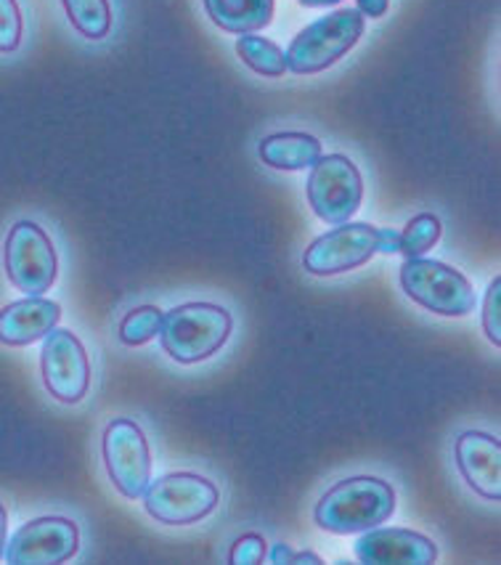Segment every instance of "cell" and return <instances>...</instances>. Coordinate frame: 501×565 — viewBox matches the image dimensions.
<instances>
[{
	"mask_svg": "<svg viewBox=\"0 0 501 565\" xmlns=\"http://www.w3.org/2000/svg\"><path fill=\"white\" fill-rule=\"evenodd\" d=\"M355 557L366 565H430L438 561L433 539L408 529H369L355 539Z\"/></svg>",
	"mask_w": 501,
	"mask_h": 565,
	"instance_id": "obj_12",
	"label": "cell"
},
{
	"mask_svg": "<svg viewBox=\"0 0 501 565\" xmlns=\"http://www.w3.org/2000/svg\"><path fill=\"white\" fill-rule=\"evenodd\" d=\"M268 544L260 534H244L231 544L228 550V563L231 565H260L266 563Z\"/></svg>",
	"mask_w": 501,
	"mask_h": 565,
	"instance_id": "obj_22",
	"label": "cell"
},
{
	"mask_svg": "<svg viewBox=\"0 0 501 565\" xmlns=\"http://www.w3.org/2000/svg\"><path fill=\"white\" fill-rule=\"evenodd\" d=\"M6 539H9V512H6L3 504H0V561H3Z\"/></svg>",
	"mask_w": 501,
	"mask_h": 565,
	"instance_id": "obj_27",
	"label": "cell"
},
{
	"mask_svg": "<svg viewBox=\"0 0 501 565\" xmlns=\"http://www.w3.org/2000/svg\"><path fill=\"white\" fill-rule=\"evenodd\" d=\"M62 319V306L56 300L43 298H28L9 303L0 311V343L11 348L32 345L43 340Z\"/></svg>",
	"mask_w": 501,
	"mask_h": 565,
	"instance_id": "obj_14",
	"label": "cell"
},
{
	"mask_svg": "<svg viewBox=\"0 0 501 565\" xmlns=\"http://www.w3.org/2000/svg\"><path fill=\"white\" fill-rule=\"evenodd\" d=\"M210 22L231 35H247L268 28L274 19V0H202Z\"/></svg>",
	"mask_w": 501,
	"mask_h": 565,
	"instance_id": "obj_16",
	"label": "cell"
},
{
	"mask_svg": "<svg viewBox=\"0 0 501 565\" xmlns=\"http://www.w3.org/2000/svg\"><path fill=\"white\" fill-rule=\"evenodd\" d=\"M6 276L19 292L45 295L56 285L58 258L51 236L35 221H17L9 228L3 249Z\"/></svg>",
	"mask_w": 501,
	"mask_h": 565,
	"instance_id": "obj_5",
	"label": "cell"
},
{
	"mask_svg": "<svg viewBox=\"0 0 501 565\" xmlns=\"http://www.w3.org/2000/svg\"><path fill=\"white\" fill-rule=\"evenodd\" d=\"M234 332V319L223 306L183 303L162 317L160 345L178 364L191 366L213 359Z\"/></svg>",
	"mask_w": 501,
	"mask_h": 565,
	"instance_id": "obj_2",
	"label": "cell"
},
{
	"mask_svg": "<svg viewBox=\"0 0 501 565\" xmlns=\"http://www.w3.org/2000/svg\"><path fill=\"white\" fill-rule=\"evenodd\" d=\"M366 22L355 9H338L332 14L316 19L289 43L285 62L287 72L295 75H319L338 64L355 49L364 35Z\"/></svg>",
	"mask_w": 501,
	"mask_h": 565,
	"instance_id": "obj_3",
	"label": "cell"
},
{
	"mask_svg": "<svg viewBox=\"0 0 501 565\" xmlns=\"http://www.w3.org/2000/svg\"><path fill=\"white\" fill-rule=\"evenodd\" d=\"M236 54L242 56V62L247 64L249 70L258 72L263 77H281L287 72L285 51H281L274 41H268V38L255 35V32L239 35V41H236Z\"/></svg>",
	"mask_w": 501,
	"mask_h": 565,
	"instance_id": "obj_17",
	"label": "cell"
},
{
	"mask_svg": "<svg viewBox=\"0 0 501 565\" xmlns=\"http://www.w3.org/2000/svg\"><path fill=\"white\" fill-rule=\"evenodd\" d=\"M483 330H486V338L499 348L501 345V279L499 276L488 285V292L483 298Z\"/></svg>",
	"mask_w": 501,
	"mask_h": 565,
	"instance_id": "obj_23",
	"label": "cell"
},
{
	"mask_svg": "<svg viewBox=\"0 0 501 565\" xmlns=\"http://www.w3.org/2000/svg\"><path fill=\"white\" fill-rule=\"evenodd\" d=\"M102 457L109 481L128 499H141L151 483V449L147 433L134 419H111L102 436Z\"/></svg>",
	"mask_w": 501,
	"mask_h": 565,
	"instance_id": "obj_8",
	"label": "cell"
},
{
	"mask_svg": "<svg viewBox=\"0 0 501 565\" xmlns=\"http://www.w3.org/2000/svg\"><path fill=\"white\" fill-rule=\"evenodd\" d=\"M258 154L268 168L300 173V170H311L319 162L321 141L311 134L287 130V134H271L263 138Z\"/></svg>",
	"mask_w": 501,
	"mask_h": 565,
	"instance_id": "obj_15",
	"label": "cell"
},
{
	"mask_svg": "<svg viewBox=\"0 0 501 565\" xmlns=\"http://www.w3.org/2000/svg\"><path fill=\"white\" fill-rule=\"evenodd\" d=\"M164 313L157 306H138L134 311H128L117 327V340L128 348L147 345L160 334Z\"/></svg>",
	"mask_w": 501,
	"mask_h": 565,
	"instance_id": "obj_20",
	"label": "cell"
},
{
	"mask_svg": "<svg viewBox=\"0 0 501 565\" xmlns=\"http://www.w3.org/2000/svg\"><path fill=\"white\" fill-rule=\"evenodd\" d=\"M6 542L3 561L9 565H62L81 550V529L64 515H43Z\"/></svg>",
	"mask_w": 501,
	"mask_h": 565,
	"instance_id": "obj_11",
	"label": "cell"
},
{
	"mask_svg": "<svg viewBox=\"0 0 501 565\" xmlns=\"http://www.w3.org/2000/svg\"><path fill=\"white\" fill-rule=\"evenodd\" d=\"M41 374L45 391L58 404L75 406L88 396L90 359L75 332L54 327V330L45 334L41 351Z\"/></svg>",
	"mask_w": 501,
	"mask_h": 565,
	"instance_id": "obj_10",
	"label": "cell"
},
{
	"mask_svg": "<svg viewBox=\"0 0 501 565\" xmlns=\"http://www.w3.org/2000/svg\"><path fill=\"white\" fill-rule=\"evenodd\" d=\"M401 290L414 303L446 319L470 317L475 311V290L465 274L454 266L430 258H406L398 271Z\"/></svg>",
	"mask_w": 501,
	"mask_h": 565,
	"instance_id": "obj_4",
	"label": "cell"
},
{
	"mask_svg": "<svg viewBox=\"0 0 501 565\" xmlns=\"http://www.w3.org/2000/svg\"><path fill=\"white\" fill-rule=\"evenodd\" d=\"M380 253L382 255L398 253V232H393V228H380Z\"/></svg>",
	"mask_w": 501,
	"mask_h": 565,
	"instance_id": "obj_25",
	"label": "cell"
},
{
	"mask_svg": "<svg viewBox=\"0 0 501 565\" xmlns=\"http://www.w3.org/2000/svg\"><path fill=\"white\" fill-rule=\"evenodd\" d=\"M440 236H444V223H440L438 215L419 213L398 234V253L406 255V258H422L438 245Z\"/></svg>",
	"mask_w": 501,
	"mask_h": 565,
	"instance_id": "obj_19",
	"label": "cell"
},
{
	"mask_svg": "<svg viewBox=\"0 0 501 565\" xmlns=\"http://www.w3.org/2000/svg\"><path fill=\"white\" fill-rule=\"evenodd\" d=\"M334 3H340V0H300V6H306V9H324V6Z\"/></svg>",
	"mask_w": 501,
	"mask_h": 565,
	"instance_id": "obj_29",
	"label": "cell"
},
{
	"mask_svg": "<svg viewBox=\"0 0 501 565\" xmlns=\"http://www.w3.org/2000/svg\"><path fill=\"white\" fill-rule=\"evenodd\" d=\"M143 510L164 525H191L213 515L221 491L210 478L196 472H170L143 491Z\"/></svg>",
	"mask_w": 501,
	"mask_h": 565,
	"instance_id": "obj_6",
	"label": "cell"
},
{
	"mask_svg": "<svg viewBox=\"0 0 501 565\" xmlns=\"http://www.w3.org/2000/svg\"><path fill=\"white\" fill-rule=\"evenodd\" d=\"M292 555H295L292 547H287V544H276V547L266 555V561L274 563V565H289Z\"/></svg>",
	"mask_w": 501,
	"mask_h": 565,
	"instance_id": "obj_26",
	"label": "cell"
},
{
	"mask_svg": "<svg viewBox=\"0 0 501 565\" xmlns=\"http://www.w3.org/2000/svg\"><path fill=\"white\" fill-rule=\"evenodd\" d=\"M306 192L316 218L329 226H340L359 213L361 202H364V179L351 157L321 154L311 168Z\"/></svg>",
	"mask_w": 501,
	"mask_h": 565,
	"instance_id": "obj_7",
	"label": "cell"
},
{
	"mask_svg": "<svg viewBox=\"0 0 501 565\" xmlns=\"http://www.w3.org/2000/svg\"><path fill=\"white\" fill-rule=\"evenodd\" d=\"M395 512V489L377 476H353L340 481L319 499L313 521L329 534H364L391 521Z\"/></svg>",
	"mask_w": 501,
	"mask_h": 565,
	"instance_id": "obj_1",
	"label": "cell"
},
{
	"mask_svg": "<svg viewBox=\"0 0 501 565\" xmlns=\"http://www.w3.org/2000/svg\"><path fill=\"white\" fill-rule=\"evenodd\" d=\"M355 3H359L355 11L369 19H382L387 14V9H391V0H355Z\"/></svg>",
	"mask_w": 501,
	"mask_h": 565,
	"instance_id": "obj_24",
	"label": "cell"
},
{
	"mask_svg": "<svg viewBox=\"0 0 501 565\" xmlns=\"http://www.w3.org/2000/svg\"><path fill=\"white\" fill-rule=\"evenodd\" d=\"M72 28L88 41H104L111 30L109 0H62Z\"/></svg>",
	"mask_w": 501,
	"mask_h": 565,
	"instance_id": "obj_18",
	"label": "cell"
},
{
	"mask_svg": "<svg viewBox=\"0 0 501 565\" xmlns=\"http://www.w3.org/2000/svg\"><path fill=\"white\" fill-rule=\"evenodd\" d=\"M457 468L475 494L488 502L501 499V441L483 430L459 433L454 444Z\"/></svg>",
	"mask_w": 501,
	"mask_h": 565,
	"instance_id": "obj_13",
	"label": "cell"
},
{
	"mask_svg": "<svg viewBox=\"0 0 501 565\" xmlns=\"http://www.w3.org/2000/svg\"><path fill=\"white\" fill-rule=\"evenodd\" d=\"M24 19L17 0H0V54H14L22 45Z\"/></svg>",
	"mask_w": 501,
	"mask_h": 565,
	"instance_id": "obj_21",
	"label": "cell"
},
{
	"mask_svg": "<svg viewBox=\"0 0 501 565\" xmlns=\"http://www.w3.org/2000/svg\"><path fill=\"white\" fill-rule=\"evenodd\" d=\"M374 255H380V228L348 221L316 236L302 255V268L311 276H340L361 268Z\"/></svg>",
	"mask_w": 501,
	"mask_h": 565,
	"instance_id": "obj_9",
	"label": "cell"
},
{
	"mask_svg": "<svg viewBox=\"0 0 501 565\" xmlns=\"http://www.w3.org/2000/svg\"><path fill=\"white\" fill-rule=\"evenodd\" d=\"M289 565H321V557L313 555L311 550H306V552H298V555H292Z\"/></svg>",
	"mask_w": 501,
	"mask_h": 565,
	"instance_id": "obj_28",
	"label": "cell"
}]
</instances>
